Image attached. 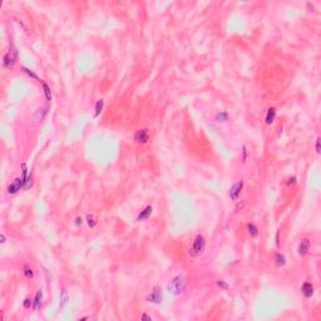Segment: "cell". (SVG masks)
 Here are the masks:
<instances>
[{
	"mask_svg": "<svg viewBox=\"0 0 321 321\" xmlns=\"http://www.w3.org/2000/svg\"><path fill=\"white\" fill-rule=\"evenodd\" d=\"M186 287H187V281L183 276H176L174 278L168 282L167 285V291L172 295H181Z\"/></svg>",
	"mask_w": 321,
	"mask_h": 321,
	"instance_id": "obj_1",
	"label": "cell"
},
{
	"mask_svg": "<svg viewBox=\"0 0 321 321\" xmlns=\"http://www.w3.org/2000/svg\"><path fill=\"white\" fill-rule=\"evenodd\" d=\"M204 248H206V240L202 235H198L194 237V240L192 242V246L190 248V255L192 257H198L203 253Z\"/></svg>",
	"mask_w": 321,
	"mask_h": 321,
	"instance_id": "obj_2",
	"label": "cell"
},
{
	"mask_svg": "<svg viewBox=\"0 0 321 321\" xmlns=\"http://www.w3.org/2000/svg\"><path fill=\"white\" fill-rule=\"evenodd\" d=\"M16 60H18V50L12 45L10 49L8 50V53L3 58V67L10 69L12 67H14V64L16 63Z\"/></svg>",
	"mask_w": 321,
	"mask_h": 321,
	"instance_id": "obj_3",
	"label": "cell"
},
{
	"mask_svg": "<svg viewBox=\"0 0 321 321\" xmlns=\"http://www.w3.org/2000/svg\"><path fill=\"white\" fill-rule=\"evenodd\" d=\"M147 300L149 302H154V304H161L163 301V295H162V288L159 286H154L152 294L147 297Z\"/></svg>",
	"mask_w": 321,
	"mask_h": 321,
	"instance_id": "obj_4",
	"label": "cell"
},
{
	"mask_svg": "<svg viewBox=\"0 0 321 321\" xmlns=\"http://www.w3.org/2000/svg\"><path fill=\"white\" fill-rule=\"evenodd\" d=\"M134 141H136L137 143H141V144H144V143H147L149 141V132L148 129H139L136 132V134H134Z\"/></svg>",
	"mask_w": 321,
	"mask_h": 321,
	"instance_id": "obj_5",
	"label": "cell"
},
{
	"mask_svg": "<svg viewBox=\"0 0 321 321\" xmlns=\"http://www.w3.org/2000/svg\"><path fill=\"white\" fill-rule=\"evenodd\" d=\"M24 187V181L22 178H16L12 184L8 187V193L9 194H14L18 191H20V188Z\"/></svg>",
	"mask_w": 321,
	"mask_h": 321,
	"instance_id": "obj_6",
	"label": "cell"
},
{
	"mask_svg": "<svg viewBox=\"0 0 321 321\" xmlns=\"http://www.w3.org/2000/svg\"><path fill=\"white\" fill-rule=\"evenodd\" d=\"M242 187H243V182H242V181L237 182V183H235V184L232 186L231 190H230V196H231V198H232V200H237V198H239V196H240V193H241Z\"/></svg>",
	"mask_w": 321,
	"mask_h": 321,
	"instance_id": "obj_7",
	"label": "cell"
},
{
	"mask_svg": "<svg viewBox=\"0 0 321 321\" xmlns=\"http://www.w3.org/2000/svg\"><path fill=\"white\" fill-rule=\"evenodd\" d=\"M310 251V241L309 240H302L301 242L298 243V247H297V252L300 256H306Z\"/></svg>",
	"mask_w": 321,
	"mask_h": 321,
	"instance_id": "obj_8",
	"label": "cell"
},
{
	"mask_svg": "<svg viewBox=\"0 0 321 321\" xmlns=\"http://www.w3.org/2000/svg\"><path fill=\"white\" fill-rule=\"evenodd\" d=\"M301 291H302L305 297H311L312 294H314V287H312V285L310 282H305L302 285V287H301Z\"/></svg>",
	"mask_w": 321,
	"mask_h": 321,
	"instance_id": "obj_9",
	"label": "cell"
},
{
	"mask_svg": "<svg viewBox=\"0 0 321 321\" xmlns=\"http://www.w3.org/2000/svg\"><path fill=\"white\" fill-rule=\"evenodd\" d=\"M48 113V107H43V108H39L35 113H34V116L33 118L35 120H43V118L45 117V114Z\"/></svg>",
	"mask_w": 321,
	"mask_h": 321,
	"instance_id": "obj_10",
	"label": "cell"
},
{
	"mask_svg": "<svg viewBox=\"0 0 321 321\" xmlns=\"http://www.w3.org/2000/svg\"><path fill=\"white\" fill-rule=\"evenodd\" d=\"M151 213H152V206H147L146 208H144L141 213H139V216H138V221H143V220H147L148 217L151 216Z\"/></svg>",
	"mask_w": 321,
	"mask_h": 321,
	"instance_id": "obj_11",
	"label": "cell"
},
{
	"mask_svg": "<svg viewBox=\"0 0 321 321\" xmlns=\"http://www.w3.org/2000/svg\"><path fill=\"white\" fill-rule=\"evenodd\" d=\"M275 117H276V109H275V108H270V109L267 110V114H266V118H265L266 123H267V124L274 123Z\"/></svg>",
	"mask_w": 321,
	"mask_h": 321,
	"instance_id": "obj_12",
	"label": "cell"
},
{
	"mask_svg": "<svg viewBox=\"0 0 321 321\" xmlns=\"http://www.w3.org/2000/svg\"><path fill=\"white\" fill-rule=\"evenodd\" d=\"M41 297H43V294H41V291L39 290L35 295V297H34V301H33V309L34 310H38L41 306Z\"/></svg>",
	"mask_w": 321,
	"mask_h": 321,
	"instance_id": "obj_13",
	"label": "cell"
},
{
	"mask_svg": "<svg viewBox=\"0 0 321 321\" xmlns=\"http://www.w3.org/2000/svg\"><path fill=\"white\" fill-rule=\"evenodd\" d=\"M23 274H24V276H25V278H28V280H30V278H33V276H34V272H33V268L30 267L29 265H25L24 267H23Z\"/></svg>",
	"mask_w": 321,
	"mask_h": 321,
	"instance_id": "obj_14",
	"label": "cell"
},
{
	"mask_svg": "<svg viewBox=\"0 0 321 321\" xmlns=\"http://www.w3.org/2000/svg\"><path fill=\"white\" fill-rule=\"evenodd\" d=\"M247 231H248V235H250L251 237H257V235H258V230H257V227L253 223H248L247 225Z\"/></svg>",
	"mask_w": 321,
	"mask_h": 321,
	"instance_id": "obj_15",
	"label": "cell"
},
{
	"mask_svg": "<svg viewBox=\"0 0 321 321\" xmlns=\"http://www.w3.org/2000/svg\"><path fill=\"white\" fill-rule=\"evenodd\" d=\"M275 263L277 266H284L286 263V260H285V256L281 255V253H276L275 255Z\"/></svg>",
	"mask_w": 321,
	"mask_h": 321,
	"instance_id": "obj_16",
	"label": "cell"
},
{
	"mask_svg": "<svg viewBox=\"0 0 321 321\" xmlns=\"http://www.w3.org/2000/svg\"><path fill=\"white\" fill-rule=\"evenodd\" d=\"M67 302H68V292L65 288H63L61 290V295H60V307H64Z\"/></svg>",
	"mask_w": 321,
	"mask_h": 321,
	"instance_id": "obj_17",
	"label": "cell"
},
{
	"mask_svg": "<svg viewBox=\"0 0 321 321\" xmlns=\"http://www.w3.org/2000/svg\"><path fill=\"white\" fill-rule=\"evenodd\" d=\"M43 89H44V94H45V98L47 100H51V93H50V88L47 83L43 82Z\"/></svg>",
	"mask_w": 321,
	"mask_h": 321,
	"instance_id": "obj_18",
	"label": "cell"
},
{
	"mask_svg": "<svg viewBox=\"0 0 321 321\" xmlns=\"http://www.w3.org/2000/svg\"><path fill=\"white\" fill-rule=\"evenodd\" d=\"M103 109V100H98L97 102V104H96V113H94V117H98L100 114V112Z\"/></svg>",
	"mask_w": 321,
	"mask_h": 321,
	"instance_id": "obj_19",
	"label": "cell"
},
{
	"mask_svg": "<svg viewBox=\"0 0 321 321\" xmlns=\"http://www.w3.org/2000/svg\"><path fill=\"white\" fill-rule=\"evenodd\" d=\"M22 69H23V72H24V73H26L28 75H30V77H32V78H34V79H38V80H39L38 75H37L35 73H33V72L30 70V69H28V68H25V67H23ZM39 82H40V80H39Z\"/></svg>",
	"mask_w": 321,
	"mask_h": 321,
	"instance_id": "obj_20",
	"label": "cell"
},
{
	"mask_svg": "<svg viewBox=\"0 0 321 321\" xmlns=\"http://www.w3.org/2000/svg\"><path fill=\"white\" fill-rule=\"evenodd\" d=\"M22 172H23L22 180L25 182V180L28 178V168H26V164H25V163H23V164H22Z\"/></svg>",
	"mask_w": 321,
	"mask_h": 321,
	"instance_id": "obj_21",
	"label": "cell"
},
{
	"mask_svg": "<svg viewBox=\"0 0 321 321\" xmlns=\"http://www.w3.org/2000/svg\"><path fill=\"white\" fill-rule=\"evenodd\" d=\"M87 221H88V226H89V227H94V226H96L94 217H93L92 215H88V216H87Z\"/></svg>",
	"mask_w": 321,
	"mask_h": 321,
	"instance_id": "obj_22",
	"label": "cell"
},
{
	"mask_svg": "<svg viewBox=\"0 0 321 321\" xmlns=\"http://www.w3.org/2000/svg\"><path fill=\"white\" fill-rule=\"evenodd\" d=\"M33 305V302H32V300H29V298H25L24 300V302H23V306L25 307V309H29L30 306Z\"/></svg>",
	"mask_w": 321,
	"mask_h": 321,
	"instance_id": "obj_23",
	"label": "cell"
},
{
	"mask_svg": "<svg viewBox=\"0 0 321 321\" xmlns=\"http://www.w3.org/2000/svg\"><path fill=\"white\" fill-rule=\"evenodd\" d=\"M217 119H218L220 122H221V120H222V122L226 120V119H227V113H225V112H223V113H220V114L217 116Z\"/></svg>",
	"mask_w": 321,
	"mask_h": 321,
	"instance_id": "obj_24",
	"label": "cell"
},
{
	"mask_svg": "<svg viewBox=\"0 0 321 321\" xmlns=\"http://www.w3.org/2000/svg\"><path fill=\"white\" fill-rule=\"evenodd\" d=\"M217 285H218L220 287H222V288H225V290L229 288V284H226L225 281H217Z\"/></svg>",
	"mask_w": 321,
	"mask_h": 321,
	"instance_id": "obj_25",
	"label": "cell"
},
{
	"mask_svg": "<svg viewBox=\"0 0 321 321\" xmlns=\"http://www.w3.org/2000/svg\"><path fill=\"white\" fill-rule=\"evenodd\" d=\"M296 183V178L295 177H292V178H290L288 180V182H287V186H291V184H295Z\"/></svg>",
	"mask_w": 321,
	"mask_h": 321,
	"instance_id": "obj_26",
	"label": "cell"
},
{
	"mask_svg": "<svg viewBox=\"0 0 321 321\" xmlns=\"http://www.w3.org/2000/svg\"><path fill=\"white\" fill-rule=\"evenodd\" d=\"M82 223H83L82 217H77V218H75V225H77V226H79V225H82Z\"/></svg>",
	"mask_w": 321,
	"mask_h": 321,
	"instance_id": "obj_27",
	"label": "cell"
},
{
	"mask_svg": "<svg viewBox=\"0 0 321 321\" xmlns=\"http://www.w3.org/2000/svg\"><path fill=\"white\" fill-rule=\"evenodd\" d=\"M316 152L320 153V138L316 139Z\"/></svg>",
	"mask_w": 321,
	"mask_h": 321,
	"instance_id": "obj_28",
	"label": "cell"
},
{
	"mask_svg": "<svg viewBox=\"0 0 321 321\" xmlns=\"http://www.w3.org/2000/svg\"><path fill=\"white\" fill-rule=\"evenodd\" d=\"M142 319H143V320H152V319H151L149 316H147L146 314H143V315H142Z\"/></svg>",
	"mask_w": 321,
	"mask_h": 321,
	"instance_id": "obj_29",
	"label": "cell"
},
{
	"mask_svg": "<svg viewBox=\"0 0 321 321\" xmlns=\"http://www.w3.org/2000/svg\"><path fill=\"white\" fill-rule=\"evenodd\" d=\"M246 156H247V149H246V147H243V161L246 159Z\"/></svg>",
	"mask_w": 321,
	"mask_h": 321,
	"instance_id": "obj_30",
	"label": "cell"
},
{
	"mask_svg": "<svg viewBox=\"0 0 321 321\" xmlns=\"http://www.w3.org/2000/svg\"><path fill=\"white\" fill-rule=\"evenodd\" d=\"M4 242H5V236L2 235V243H4Z\"/></svg>",
	"mask_w": 321,
	"mask_h": 321,
	"instance_id": "obj_31",
	"label": "cell"
}]
</instances>
